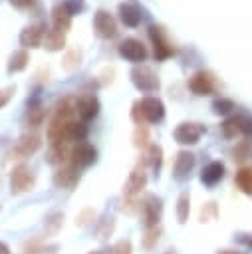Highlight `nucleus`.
I'll list each match as a JSON object with an SVG mask.
<instances>
[{"label": "nucleus", "mask_w": 252, "mask_h": 254, "mask_svg": "<svg viewBox=\"0 0 252 254\" xmlns=\"http://www.w3.org/2000/svg\"><path fill=\"white\" fill-rule=\"evenodd\" d=\"M119 54H121L125 60L139 64V62H145V58H147V48L143 46V42H139V40H135V38H129V40L121 42Z\"/></svg>", "instance_id": "nucleus-7"}, {"label": "nucleus", "mask_w": 252, "mask_h": 254, "mask_svg": "<svg viewBox=\"0 0 252 254\" xmlns=\"http://www.w3.org/2000/svg\"><path fill=\"white\" fill-rule=\"evenodd\" d=\"M234 181H236V185H238V189H240L242 192L252 194V167H244V169H240V171L236 173Z\"/></svg>", "instance_id": "nucleus-22"}, {"label": "nucleus", "mask_w": 252, "mask_h": 254, "mask_svg": "<svg viewBox=\"0 0 252 254\" xmlns=\"http://www.w3.org/2000/svg\"><path fill=\"white\" fill-rule=\"evenodd\" d=\"M97 111H99V101H97L95 95L87 93V95H81V97L75 99V113H77V117L81 121L93 119L97 115Z\"/></svg>", "instance_id": "nucleus-10"}, {"label": "nucleus", "mask_w": 252, "mask_h": 254, "mask_svg": "<svg viewBox=\"0 0 252 254\" xmlns=\"http://www.w3.org/2000/svg\"><path fill=\"white\" fill-rule=\"evenodd\" d=\"M149 34H151V40H153V46H155V58L165 60V58L173 56V46L169 44V40H167V36H165V32L161 28L153 26L149 30Z\"/></svg>", "instance_id": "nucleus-13"}, {"label": "nucleus", "mask_w": 252, "mask_h": 254, "mask_svg": "<svg viewBox=\"0 0 252 254\" xmlns=\"http://www.w3.org/2000/svg\"><path fill=\"white\" fill-rule=\"evenodd\" d=\"M204 131H206L204 125L200 123H181L173 135H175V141L181 145H194L204 135Z\"/></svg>", "instance_id": "nucleus-4"}, {"label": "nucleus", "mask_w": 252, "mask_h": 254, "mask_svg": "<svg viewBox=\"0 0 252 254\" xmlns=\"http://www.w3.org/2000/svg\"><path fill=\"white\" fill-rule=\"evenodd\" d=\"M145 187H147V173H145L143 167H135V169L131 171V175H129V179H127V183H125V187H123V194H125L127 198H133V196L141 194V190H143Z\"/></svg>", "instance_id": "nucleus-6"}, {"label": "nucleus", "mask_w": 252, "mask_h": 254, "mask_svg": "<svg viewBox=\"0 0 252 254\" xmlns=\"http://www.w3.org/2000/svg\"><path fill=\"white\" fill-rule=\"evenodd\" d=\"M46 38L44 24H30L20 32V44L24 48H38Z\"/></svg>", "instance_id": "nucleus-11"}, {"label": "nucleus", "mask_w": 252, "mask_h": 254, "mask_svg": "<svg viewBox=\"0 0 252 254\" xmlns=\"http://www.w3.org/2000/svg\"><path fill=\"white\" fill-rule=\"evenodd\" d=\"M52 22H54V30L58 32H67L71 26V10L65 4H60L52 10Z\"/></svg>", "instance_id": "nucleus-17"}, {"label": "nucleus", "mask_w": 252, "mask_h": 254, "mask_svg": "<svg viewBox=\"0 0 252 254\" xmlns=\"http://www.w3.org/2000/svg\"><path fill=\"white\" fill-rule=\"evenodd\" d=\"M10 4L12 6H16V8H32V6H36V0H10Z\"/></svg>", "instance_id": "nucleus-36"}, {"label": "nucleus", "mask_w": 252, "mask_h": 254, "mask_svg": "<svg viewBox=\"0 0 252 254\" xmlns=\"http://www.w3.org/2000/svg\"><path fill=\"white\" fill-rule=\"evenodd\" d=\"M159 238H161V228H159V226L147 228L145 234H143V238H141V246H143L145 250H153V248L157 246Z\"/></svg>", "instance_id": "nucleus-24"}, {"label": "nucleus", "mask_w": 252, "mask_h": 254, "mask_svg": "<svg viewBox=\"0 0 252 254\" xmlns=\"http://www.w3.org/2000/svg\"><path fill=\"white\" fill-rule=\"evenodd\" d=\"M189 212H190V198H189L187 192H183L177 198V218H179V222H187Z\"/></svg>", "instance_id": "nucleus-25"}, {"label": "nucleus", "mask_w": 252, "mask_h": 254, "mask_svg": "<svg viewBox=\"0 0 252 254\" xmlns=\"http://www.w3.org/2000/svg\"><path fill=\"white\" fill-rule=\"evenodd\" d=\"M161 200L155 198V196H149L143 204H141V214H143V224L145 228H153V226H159V220H161Z\"/></svg>", "instance_id": "nucleus-8"}, {"label": "nucleus", "mask_w": 252, "mask_h": 254, "mask_svg": "<svg viewBox=\"0 0 252 254\" xmlns=\"http://www.w3.org/2000/svg\"><path fill=\"white\" fill-rule=\"evenodd\" d=\"M77 181H79V169H75L73 165H63L54 175V185L60 189H71Z\"/></svg>", "instance_id": "nucleus-15"}, {"label": "nucleus", "mask_w": 252, "mask_h": 254, "mask_svg": "<svg viewBox=\"0 0 252 254\" xmlns=\"http://www.w3.org/2000/svg\"><path fill=\"white\" fill-rule=\"evenodd\" d=\"M93 26H95V32L101 36V38H113L117 34V22L115 18L105 12V10H99L95 12L93 16Z\"/></svg>", "instance_id": "nucleus-9"}, {"label": "nucleus", "mask_w": 252, "mask_h": 254, "mask_svg": "<svg viewBox=\"0 0 252 254\" xmlns=\"http://www.w3.org/2000/svg\"><path fill=\"white\" fill-rule=\"evenodd\" d=\"M131 117L137 125H145V123H157L165 117V105L159 97L147 95L143 99H137L133 103L131 109Z\"/></svg>", "instance_id": "nucleus-1"}, {"label": "nucleus", "mask_w": 252, "mask_h": 254, "mask_svg": "<svg viewBox=\"0 0 252 254\" xmlns=\"http://www.w3.org/2000/svg\"><path fill=\"white\" fill-rule=\"evenodd\" d=\"M222 177H224V165H222L220 161L208 163V165L202 169V173H200V181H202L206 187H214Z\"/></svg>", "instance_id": "nucleus-18"}, {"label": "nucleus", "mask_w": 252, "mask_h": 254, "mask_svg": "<svg viewBox=\"0 0 252 254\" xmlns=\"http://www.w3.org/2000/svg\"><path fill=\"white\" fill-rule=\"evenodd\" d=\"M111 230H113V220L109 218V220H105L99 228H97V238L99 240H103V238H107L109 234H111Z\"/></svg>", "instance_id": "nucleus-34"}, {"label": "nucleus", "mask_w": 252, "mask_h": 254, "mask_svg": "<svg viewBox=\"0 0 252 254\" xmlns=\"http://www.w3.org/2000/svg\"><path fill=\"white\" fill-rule=\"evenodd\" d=\"M131 81H133V85H135L139 91H145V93H153V91H157L159 85H161L157 73H155L151 67H147V65H137V67H133V71H131Z\"/></svg>", "instance_id": "nucleus-3"}, {"label": "nucleus", "mask_w": 252, "mask_h": 254, "mask_svg": "<svg viewBox=\"0 0 252 254\" xmlns=\"http://www.w3.org/2000/svg\"><path fill=\"white\" fill-rule=\"evenodd\" d=\"M133 143H135V147H141V149L149 145V129L145 125H137V129L133 133Z\"/></svg>", "instance_id": "nucleus-29"}, {"label": "nucleus", "mask_w": 252, "mask_h": 254, "mask_svg": "<svg viewBox=\"0 0 252 254\" xmlns=\"http://www.w3.org/2000/svg\"><path fill=\"white\" fill-rule=\"evenodd\" d=\"M218 254H238L236 250H218Z\"/></svg>", "instance_id": "nucleus-38"}, {"label": "nucleus", "mask_w": 252, "mask_h": 254, "mask_svg": "<svg viewBox=\"0 0 252 254\" xmlns=\"http://www.w3.org/2000/svg\"><path fill=\"white\" fill-rule=\"evenodd\" d=\"M28 62H30L28 52H26V50H16V52L10 56V60H8V71H10V73H16V71L26 69Z\"/></svg>", "instance_id": "nucleus-20"}, {"label": "nucleus", "mask_w": 252, "mask_h": 254, "mask_svg": "<svg viewBox=\"0 0 252 254\" xmlns=\"http://www.w3.org/2000/svg\"><path fill=\"white\" fill-rule=\"evenodd\" d=\"M44 117H46V109L40 105H34V107H30V111L26 115V123L30 127H40L44 123Z\"/></svg>", "instance_id": "nucleus-26"}, {"label": "nucleus", "mask_w": 252, "mask_h": 254, "mask_svg": "<svg viewBox=\"0 0 252 254\" xmlns=\"http://www.w3.org/2000/svg\"><path fill=\"white\" fill-rule=\"evenodd\" d=\"M194 167V155L189 151H179L177 159H175V167H173V175L175 179H185Z\"/></svg>", "instance_id": "nucleus-16"}, {"label": "nucleus", "mask_w": 252, "mask_h": 254, "mask_svg": "<svg viewBox=\"0 0 252 254\" xmlns=\"http://www.w3.org/2000/svg\"><path fill=\"white\" fill-rule=\"evenodd\" d=\"M34 183H36V177H34V171L28 165L20 163L18 167L12 169V173H10V190L14 194H22V192L32 190Z\"/></svg>", "instance_id": "nucleus-2"}, {"label": "nucleus", "mask_w": 252, "mask_h": 254, "mask_svg": "<svg viewBox=\"0 0 252 254\" xmlns=\"http://www.w3.org/2000/svg\"><path fill=\"white\" fill-rule=\"evenodd\" d=\"M212 109H214V113H220V115H226V113H230L232 109H234V103L230 101V99H216L214 103H212Z\"/></svg>", "instance_id": "nucleus-31"}, {"label": "nucleus", "mask_w": 252, "mask_h": 254, "mask_svg": "<svg viewBox=\"0 0 252 254\" xmlns=\"http://www.w3.org/2000/svg\"><path fill=\"white\" fill-rule=\"evenodd\" d=\"M14 93H16V87H14V85H8V87L0 89V109L8 105V101L12 99V95H14Z\"/></svg>", "instance_id": "nucleus-33"}, {"label": "nucleus", "mask_w": 252, "mask_h": 254, "mask_svg": "<svg viewBox=\"0 0 252 254\" xmlns=\"http://www.w3.org/2000/svg\"><path fill=\"white\" fill-rule=\"evenodd\" d=\"M210 214H212V216L216 214V206H214V202H208V204H204V206H202L200 220H202V222H204V220H208V218H210Z\"/></svg>", "instance_id": "nucleus-35"}, {"label": "nucleus", "mask_w": 252, "mask_h": 254, "mask_svg": "<svg viewBox=\"0 0 252 254\" xmlns=\"http://www.w3.org/2000/svg\"><path fill=\"white\" fill-rule=\"evenodd\" d=\"M89 254H105L103 250H93V252H89Z\"/></svg>", "instance_id": "nucleus-39"}, {"label": "nucleus", "mask_w": 252, "mask_h": 254, "mask_svg": "<svg viewBox=\"0 0 252 254\" xmlns=\"http://www.w3.org/2000/svg\"><path fill=\"white\" fill-rule=\"evenodd\" d=\"M147 163H149V167L153 171H157L161 167V163H163V149L159 145H149V149H147Z\"/></svg>", "instance_id": "nucleus-27"}, {"label": "nucleus", "mask_w": 252, "mask_h": 254, "mask_svg": "<svg viewBox=\"0 0 252 254\" xmlns=\"http://www.w3.org/2000/svg\"><path fill=\"white\" fill-rule=\"evenodd\" d=\"M109 254H133V248H131V242L129 240H119L111 246Z\"/></svg>", "instance_id": "nucleus-32"}, {"label": "nucleus", "mask_w": 252, "mask_h": 254, "mask_svg": "<svg viewBox=\"0 0 252 254\" xmlns=\"http://www.w3.org/2000/svg\"><path fill=\"white\" fill-rule=\"evenodd\" d=\"M69 153L71 151L67 149V145H54L52 151H50L48 161L54 163V165H62L63 161H69Z\"/></svg>", "instance_id": "nucleus-23"}, {"label": "nucleus", "mask_w": 252, "mask_h": 254, "mask_svg": "<svg viewBox=\"0 0 252 254\" xmlns=\"http://www.w3.org/2000/svg\"><path fill=\"white\" fill-rule=\"evenodd\" d=\"M119 18H121V22L125 26L135 28L141 22V10L137 6H133V4H121L119 6Z\"/></svg>", "instance_id": "nucleus-19"}, {"label": "nucleus", "mask_w": 252, "mask_h": 254, "mask_svg": "<svg viewBox=\"0 0 252 254\" xmlns=\"http://www.w3.org/2000/svg\"><path fill=\"white\" fill-rule=\"evenodd\" d=\"M189 87H190V91L196 93V95L212 93V89H214V77H212L208 71H196V73L190 77Z\"/></svg>", "instance_id": "nucleus-14"}, {"label": "nucleus", "mask_w": 252, "mask_h": 254, "mask_svg": "<svg viewBox=\"0 0 252 254\" xmlns=\"http://www.w3.org/2000/svg\"><path fill=\"white\" fill-rule=\"evenodd\" d=\"M40 145H42V141H40V137L36 133H26L16 141L14 155H18V159H26V157L34 155L40 149Z\"/></svg>", "instance_id": "nucleus-12"}, {"label": "nucleus", "mask_w": 252, "mask_h": 254, "mask_svg": "<svg viewBox=\"0 0 252 254\" xmlns=\"http://www.w3.org/2000/svg\"><path fill=\"white\" fill-rule=\"evenodd\" d=\"M62 222H63V214H62V212H50V214L46 216V222H44L46 232H48V234H56V232L62 228Z\"/></svg>", "instance_id": "nucleus-28"}, {"label": "nucleus", "mask_w": 252, "mask_h": 254, "mask_svg": "<svg viewBox=\"0 0 252 254\" xmlns=\"http://www.w3.org/2000/svg\"><path fill=\"white\" fill-rule=\"evenodd\" d=\"M44 44H46V48H48L50 52H60V50H63V46H65V36H63V32L50 30V32H46Z\"/></svg>", "instance_id": "nucleus-21"}, {"label": "nucleus", "mask_w": 252, "mask_h": 254, "mask_svg": "<svg viewBox=\"0 0 252 254\" xmlns=\"http://www.w3.org/2000/svg\"><path fill=\"white\" fill-rule=\"evenodd\" d=\"M95 149L89 145V143H77L73 149H71V153H69V165H73L75 169H79V167H87V165H91L93 161H95Z\"/></svg>", "instance_id": "nucleus-5"}, {"label": "nucleus", "mask_w": 252, "mask_h": 254, "mask_svg": "<svg viewBox=\"0 0 252 254\" xmlns=\"http://www.w3.org/2000/svg\"><path fill=\"white\" fill-rule=\"evenodd\" d=\"M46 250H48V246L40 238H34V240H30V242L24 244V252L26 254H44Z\"/></svg>", "instance_id": "nucleus-30"}, {"label": "nucleus", "mask_w": 252, "mask_h": 254, "mask_svg": "<svg viewBox=\"0 0 252 254\" xmlns=\"http://www.w3.org/2000/svg\"><path fill=\"white\" fill-rule=\"evenodd\" d=\"M0 254H10V246L6 242H0Z\"/></svg>", "instance_id": "nucleus-37"}]
</instances>
